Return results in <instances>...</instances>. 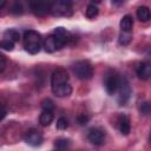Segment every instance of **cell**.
<instances>
[{"label": "cell", "mask_w": 151, "mask_h": 151, "mask_svg": "<svg viewBox=\"0 0 151 151\" xmlns=\"http://www.w3.org/2000/svg\"><path fill=\"white\" fill-rule=\"evenodd\" d=\"M70 76L66 70L57 68L53 71L51 77V87L52 92L57 97H67L72 93V86L68 83Z\"/></svg>", "instance_id": "cell-1"}, {"label": "cell", "mask_w": 151, "mask_h": 151, "mask_svg": "<svg viewBox=\"0 0 151 151\" xmlns=\"http://www.w3.org/2000/svg\"><path fill=\"white\" fill-rule=\"evenodd\" d=\"M71 40V34L63 27H58L42 40V47L46 52L53 53L61 50Z\"/></svg>", "instance_id": "cell-2"}, {"label": "cell", "mask_w": 151, "mask_h": 151, "mask_svg": "<svg viewBox=\"0 0 151 151\" xmlns=\"http://www.w3.org/2000/svg\"><path fill=\"white\" fill-rule=\"evenodd\" d=\"M22 44L25 50L29 53V54H37L39 53V51L41 50L42 46V38L40 35V33H38L37 31L33 29H28L24 33L22 37Z\"/></svg>", "instance_id": "cell-3"}, {"label": "cell", "mask_w": 151, "mask_h": 151, "mask_svg": "<svg viewBox=\"0 0 151 151\" xmlns=\"http://www.w3.org/2000/svg\"><path fill=\"white\" fill-rule=\"evenodd\" d=\"M73 12L72 0H52L50 13L54 17H70Z\"/></svg>", "instance_id": "cell-4"}, {"label": "cell", "mask_w": 151, "mask_h": 151, "mask_svg": "<svg viewBox=\"0 0 151 151\" xmlns=\"http://www.w3.org/2000/svg\"><path fill=\"white\" fill-rule=\"evenodd\" d=\"M72 71L77 78L81 80L91 79L93 76V66L88 60H79L72 66Z\"/></svg>", "instance_id": "cell-5"}, {"label": "cell", "mask_w": 151, "mask_h": 151, "mask_svg": "<svg viewBox=\"0 0 151 151\" xmlns=\"http://www.w3.org/2000/svg\"><path fill=\"white\" fill-rule=\"evenodd\" d=\"M52 0H28V7L35 17H45L50 13Z\"/></svg>", "instance_id": "cell-6"}, {"label": "cell", "mask_w": 151, "mask_h": 151, "mask_svg": "<svg viewBox=\"0 0 151 151\" xmlns=\"http://www.w3.org/2000/svg\"><path fill=\"white\" fill-rule=\"evenodd\" d=\"M117 92H118V101H119V105H125V103L129 100V98L131 96V87H130L129 81L124 77H119Z\"/></svg>", "instance_id": "cell-7"}, {"label": "cell", "mask_w": 151, "mask_h": 151, "mask_svg": "<svg viewBox=\"0 0 151 151\" xmlns=\"http://www.w3.org/2000/svg\"><path fill=\"white\" fill-rule=\"evenodd\" d=\"M118 81H119V76L116 74L113 71H109L106 73L105 80H104V85H105V90H106L107 94L113 96V94L117 93Z\"/></svg>", "instance_id": "cell-8"}, {"label": "cell", "mask_w": 151, "mask_h": 151, "mask_svg": "<svg viewBox=\"0 0 151 151\" xmlns=\"http://www.w3.org/2000/svg\"><path fill=\"white\" fill-rule=\"evenodd\" d=\"M87 138L92 144L101 145L105 142V132L99 127H92L87 133Z\"/></svg>", "instance_id": "cell-9"}, {"label": "cell", "mask_w": 151, "mask_h": 151, "mask_svg": "<svg viewBox=\"0 0 151 151\" xmlns=\"http://www.w3.org/2000/svg\"><path fill=\"white\" fill-rule=\"evenodd\" d=\"M25 142L32 146H38L41 144L42 142V134L35 130V129H29L26 133H25V137H24Z\"/></svg>", "instance_id": "cell-10"}, {"label": "cell", "mask_w": 151, "mask_h": 151, "mask_svg": "<svg viewBox=\"0 0 151 151\" xmlns=\"http://www.w3.org/2000/svg\"><path fill=\"white\" fill-rule=\"evenodd\" d=\"M117 125H118V129H119V131H120L122 134L127 136L130 133L131 125H130V119H129V117L126 114H120L118 117Z\"/></svg>", "instance_id": "cell-11"}, {"label": "cell", "mask_w": 151, "mask_h": 151, "mask_svg": "<svg viewBox=\"0 0 151 151\" xmlns=\"http://www.w3.org/2000/svg\"><path fill=\"white\" fill-rule=\"evenodd\" d=\"M137 76L142 80H147L151 76V67L149 63H140L137 67Z\"/></svg>", "instance_id": "cell-12"}, {"label": "cell", "mask_w": 151, "mask_h": 151, "mask_svg": "<svg viewBox=\"0 0 151 151\" xmlns=\"http://www.w3.org/2000/svg\"><path fill=\"white\" fill-rule=\"evenodd\" d=\"M120 32H132L133 28V18L129 14L124 15L120 20Z\"/></svg>", "instance_id": "cell-13"}, {"label": "cell", "mask_w": 151, "mask_h": 151, "mask_svg": "<svg viewBox=\"0 0 151 151\" xmlns=\"http://www.w3.org/2000/svg\"><path fill=\"white\" fill-rule=\"evenodd\" d=\"M54 119V114H53V111H50V110H42L40 117H39V122L42 126H48Z\"/></svg>", "instance_id": "cell-14"}, {"label": "cell", "mask_w": 151, "mask_h": 151, "mask_svg": "<svg viewBox=\"0 0 151 151\" xmlns=\"http://www.w3.org/2000/svg\"><path fill=\"white\" fill-rule=\"evenodd\" d=\"M137 18L139 21L142 22H147L151 18V14H150V9L149 7L146 6H140L137 8Z\"/></svg>", "instance_id": "cell-15"}, {"label": "cell", "mask_w": 151, "mask_h": 151, "mask_svg": "<svg viewBox=\"0 0 151 151\" xmlns=\"http://www.w3.org/2000/svg\"><path fill=\"white\" fill-rule=\"evenodd\" d=\"M4 38H5V39H8V40H11L12 42L15 44V42L19 40L20 34H19V32H18L17 29H7V31L4 33Z\"/></svg>", "instance_id": "cell-16"}, {"label": "cell", "mask_w": 151, "mask_h": 151, "mask_svg": "<svg viewBox=\"0 0 151 151\" xmlns=\"http://www.w3.org/2000/svg\"><path fill=\"white\" fill-rule=\"evenodd\" d=\"M98 12H99V9H98L97 5H96V4H91V5L87 6L85 14H86V17H87L88 19H93V18H96V17L98 15Z\"/></svg>", "instance_id": "cell-17"}, {"label": "cell", "mask_w": 151, "mask_h": 151, "mask_svg": "<svg viewBox=\"0 0 151 151\" xmlns=\"http://www.w3.org/2000/svg\"><path fill=\"white\" fill-rule=\"evenodd\" d=\"M70 145H71V143H70V139H67V138H58L54 142V146L60 150H65V149L70 147Z\"/></svg>", "instance_id": "cell-18"}, {"label": "cell", "mask_w": 151, "mask_h": 151, "mask_svg": "<svg viewBox=\"0 0 151 151\" xmlns=\"http://www.w3.org/2000/svg\"><path fill=\"white\" fill-rule=\"evenodd\" d=\"M132 40V32H120L119 34V44L127 45Z\"/></svg>", "instance_id": "cell-19"}, {"label": "cell", "mask_w": 151, "mask_h": 151, "mask_svg": "<svg viewBox=\"0 0 151 151\" xmlns=\"http://www.w3.org/2000/svg\"><path fill=\"white\" fill-rule=\"evenodd\" d=\"M0 48L6 50V51H13V48H14V42H12V41L8 40V39L2 38V39L0 40Z\"/></svg>", "instance_id": "cell-20"}, {"label": "cell", "mask_w": 151, "mask_h": 151, "mask_svg": "<svg viewBox=\"0 0 151 151\" xmlns=\"http://www.w3.org/2000/svg\"><path fill=\"white\" fill-rule=\"evenodd\" d=\"M41 107H42V110H50V111H53V109H54V104H53V101H52L51 99L46 98V99H44V100L41 101Z\"/></svg>", "instance_id": "cell-21"}, {"label": "cell", "mask_w": 151, "mask_h": 151, "mask_svg": "<svg viewBox=\"0 0 151 151\" xmlns=\"http://www.w3.org/2000/svg\"><path fill=\"white\" fill-rule=\"evenodd\" d=\"M68 126V122L65 117H60L57 122V129L58 130H66Z\"/></svg>", "instance_id": "cell-22"}, {"label": "cell", "mask_w": 151, "mask_h": 151, "mask_svg": "<svg viewBox=\"0 0 151 151\" xmlns=\"http://www.w3.org/2000/svg\"><path fill=\"white\" fill-rule=\"evenodd\" d=\"M139 111H140V113H142V114L147 116V114L150 113V104H149L147 101L142 103V104H140V106H139Z\"/></svg>", "instance_id": "cell-23"}, {"label": "cell", "mask_w": 151, "mask_h": 151, "mask_svg": "<svg viewBox=\"0 0 151 151\" xmlns=\"http://www.w3.org/2000/svg\"><path fill=\"white\" fill-rule=\"evenodd\" d=\"M77 122H78L79 125H85V124H87V122H88V117H87L85 113H81V114H79V116L77 117Z\"/></svg>", "instance_id": "cell-24"}, {"label": "cell", "mask_w": 151, "mask_h": 151, "mask_svg": "<svg viewBox=\"0 0 151 151\" xmlns=\"http://www.w3.org/2000/svg\"><path fill=\"white\" fill-rule=\"evenodd\" d=\"M6 57L0 52V73L1 72H4V70H5V67H6Z\"/></svg>", "instance_id": "cell-25"}, {"label": "cell", "mask_w": 151, "mask_h": 151, "mask_svg": "<svg viewBox=\"0 0 151 151\" xmlns=\"http://www.w3.org/2000/svg\"><path fill=\"white\" fill-rule=\"evenodd\" d=\"M6 113H7V110H6V106L0 101V120H2L4 118H5V116H6Z\"/></svg>", "instance_id": "cell-26"}, {"label": "cell", "mask_w": 151, "mask_h": 151, "mask_svg": "<svg viewBox=\"0 0 151 151\" xmlns=\"http://www.w3.org/2000/svg\"><path fill=\"white\" fill-rule=\"evenodd\" d=\"M6 4H7V0H0V11L6 6Z\"/></svg>", "instance_id": "cell-27"}, {"label": "cell", "mask_w": 151, "mask_h": 151, "mask_svg": "<svg viewBox=\"0 0 151 151\" xmlns=\"http://www.w3.org/2000/svg\"><path fill=\"white\" fill-rule=\"evenodd\" d=\"M111 1H112V4H113V5H117V6H118V5H120L124 0H111Z\"/></svg>", "instance_id": "cell-28"}, {"label": "cell", "mask_w": 151, "mask_h": 151, "mask_svg": "<svg viewBox=\"0 0 151 151\" xmlns=\"http://www.w3.org/2000/svg\"><path fill=\"white\" fill-rule=\"evenodd\" d=\"M91 1H92L93 4H96V5H97V4H99V2L101 1V0H91Z\"/></svg>", "instance_id": "cell-29"}]
</instances>
